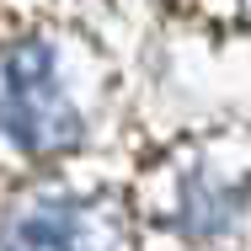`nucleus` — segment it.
Here are the masks:
<instances>
[{
	"instance_id": "obj_1",
	"label": "nucleus",
	"mask_w": 251,
	"mask_h": 251,
	"mask_svg": "<svg viewBox=\"0 0 251 251\" xmlns=\"http://www.w3.org/2000/svg\"><path fill=\"white\" fill-rule=\"evenodd\" d=\"M0 134H11L22 150L38 155L70 150L80 139V118L43 43H16L0 53Z\"/></svg>"
}]
</instances>
